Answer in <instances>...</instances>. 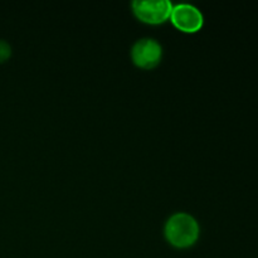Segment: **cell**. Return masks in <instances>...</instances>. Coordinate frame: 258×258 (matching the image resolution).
Returning a JSON list of instances; mask_svg holds the SVG:
<instances>
[{"instance_id":"1","label":"cell","mask_w":258,"mask_h":258,"mask_svg":"<svg viewBox=\"0 0 258 258\" xmlns=\"http://www.w3.org/2000/svg\"><path fill=\"white\" fill-rule=\"evenodd\" d=\"M164 233L166 241L171 246L176 248H188L198 241L201 228L193 216L179 212L166 221Z\"/></svg>"},{"instance_id":"2","label":"cell","mask_w":258,"mask_h":258,"mask_svg":"<svg viewBox=\"0 0 258 258\" xmlns=\"http://www.w3.org/2000/svg\"><path fill=\"white\" fill-rule=\"evenodd\" d=\"M173 4L169 0H135L133 2L134 14L146 24H161L170 19Z\"/></svg>"},{"instance_id":"3","label":"cell","mask_w":258,"mask_h":258,"mask_svg":"<svg viewBox=\"0 0 258 258\" xmlns=\"http://www.w3.org/2000/svg\"><path fill=\"white\" fill-rule=\"evenodd\" d=\"M170 20L175 28L184 33H197L204 24L203 13L196 5L188 3L173 5Z\"/></svg>"},{"instance_id":"4","label":"cell","mask_w":258,"mask_h":258,"mask_svg":"<svg viewBox=\"0 0 258 258\" xmlns=\"http://www.w3.org/2000/svg\"><path fill=\"white\" fill-rule=\"evenodd\" d=\"M163 48L154 38L139 39L131 48V58L138 67L151 70L160 63Z\"/></svg>"},{"instance_id":"5","label":"cell","mask_w":258,"mask_h":258,"mask_svg":"<svg viewBox=\"0 0 258 258\" xmlns=\"http://www.w3.org/2000/svg\"><path fill=\"white\" fill-rule=\"evenodd\" d=\"M12 54V48H10L9 43L5 40L0 39V62H4Z\"/></svg>"}]
</instances>
